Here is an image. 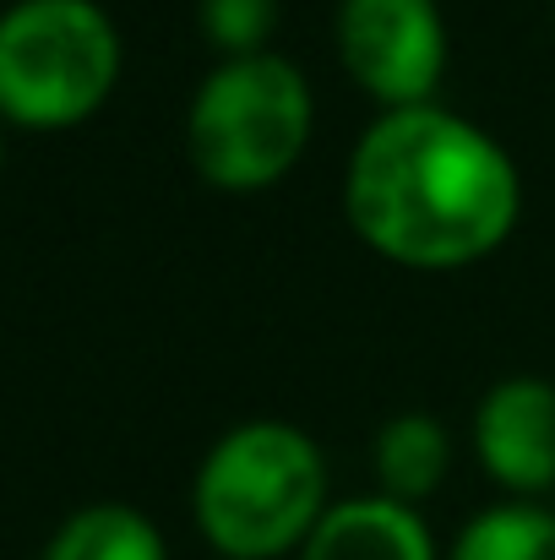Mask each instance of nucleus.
I'll use <instances>...</instances> for the list:
<instances>
[{
    "label": "nucleus",
    "instance_id": "nucleus-1",
    "mask_svg": "<svg viewBox=\"0 0 555 560\" xmlns=\"http://www.w3.org/2000/svg\"><path fill=\"white\" fill-rule=\"evenodd\" d=\"M344 212L375 256L452 272L518 229L523 180L512 153L474 120L441 104L381 109L355 142Z\"/></svg>",
    "mask_w": 555,
    "mask_h": 560
},
{
    "label": "nucleus",
    "instance_id": "nucleus-2",
    "mask_svg": "<svg viewBox=\"0 0 555 560\" xmlns=\"http://www.w3.org/2000/svg\"><path fill=\"white\" fill-rule=\"evenodd\" d=\"M190 512L223 560H278L327 517V463L305 430L251 419L201 457Z\"/></svg>",
    "mask_w": 555,
    "mask_h": 560
},
{
    "label": "nucleus",
    "instance_id": "nucleus-3",
    "mask_svg": "<svg viewBox=\"0 0 555 560\" xmlns=\"http://www.w3.org/2000/svg\"><path fill=\"white\" fill-rule=\"evenodd\" d=\"M311 82L284 55H234L218 60L185 115V153L196 175L218 190L278 186L311 142Z\"/></svg>",
    "mask_w": 555,
    "mask_h": 560
},
{
    "label": "nucleus",
    "instance_id": "nucleus-4",
    "mask_svg": "<svg viewBox=\"0 0 555 560\" xmlns=\"http://www.w3.org/2000/svg\"><path fill=\"white\" fill-rule=\"evenodd\" d=\"M120 77V27L99 0H16L0 11V115L77 126Z\"/></svg>",
    "mask_w": 555,
    "mask_h": 560
},
{
    "label": "nucleus",
    "instance_id": "nucleus-5",
    "mask_svg": "<svg viewBox=\"0 0 555 560\" xmlns=\"http://www.w3.org/2000/svg\"><path fill=\"white\" fill-rule=\"evenodd\" d=\"M338 60L381 109L430 104L447 71V22L436 0H338Z\"/></svg>",
    "mask_w": 555,
    "mask_h": 560
},
{
    "label": "nucleus",
    "instance_id": "nucleus-6",
    "mask_svg": "<svg viewBox=\"0 0 555 560\" xmlns=\"http://www.w3.org/2000/svg\"><path fill=\"white\" fill-rule=\"evenodd\" d=\"M474 452L485 474L518 495L555 485V386L540 375L496 381L474 408Z\"/></svg>",
    "mask_w": 555,
    "mask_h": 560
},
{
    "label": "nucleus",
    "instance_id": "nucleus-7",
    "mask_svg": "<svg viewBox=\"0 0 555 560\" xmlns=\"http://www.w3.org/2000/svg\"><path fill=\"white\" fill-rule=\"evenodd\" d=\"M300 560H436V539L414 506L360 495L327 506L316 534L300 545Z\"/></svg>",
    "mask_w": 555,
    "mask_h": 560
},
{
    "label": "nucleus",
    "instance_id": "nucleus-8",
    "mask_svg": "<svg viewBox=\"0 0 555 560\" xmlns=\"http://www.w3.org/2000/svg\"><path fill=\"white\" fill-rule=\"evenodd\" d=\"M452 463V441L430 413H397L375 430V479L386 501L419 506L425 495L441 490Z\"/></svg>",
    "mask_w": 555,
    "mask_h": 560
},
{
    "label": "nucleus",
    "instance_id": "nucleus-9",
    "mask_svg": "<svg viewBox=\"0 0 555 560\" xmlns=\"http://www.w3.org/2000/svg\"><path fill=\"white\" fill-rule=\"evenodd\" d=\"M44 560H170V550L153 517L120 501H99V506L71 512L49 534Z\"/></svg>",
    "mask_w": 555,
    "mask_h": 560
},
{
    "label": "nucleus",
    "instance_id": "nucleus-10",
    "mask_svg": "<svg viewBox=\"0 0 555 560\" xmlns=\"http://www.w3.org/2000/svg\"><path fill=\"white\" fill-rule=\"evenodd\" d=\"M447 560H555V512L529 501L490 506L458 534Z\"/></svg>",
    "mask_w": 555,
    "mask_h": 560
},
{
    "label": "nucleus",
    "instance_id": "nucleus-11",
    "mask_svg": "<svg viewBox=\"0 0 555 560\" xmlns=\"http://www.w3.org/2000/svg\"><path fill=\"white\" fill-rule=\"evenodd\" d=\"M196 22L207 44L234 55H262L278 27V0H196Z\"/></svg>",
    "mask_w": 555,
    "mask_h": 560
}]
</instances>
